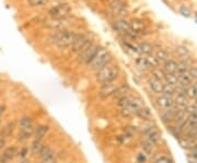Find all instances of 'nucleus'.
<instances>
[{
    "label": "nucleus",
    "instance_id": "obj_1",
    "mask_svg": "<svg viewBox=\"0 0 197 163\" xmlns=\"http://www.w3.org/2000/svg\"><path fill=\"white\" fill-rule=\"evenodd\" d=\"M79 35L78 33H75L69 30H60L55 31L52 35L49 36V42L54 45L58 46L59 48H67L71 47L77 36Z\"/></svg>",
    "mask_w": 197,
    "mask_h": 163
},
{
    "label": "nucleus",
    "instance_id": "obj_2",
    "mask_svg": "<svg viewBox=\"0 0 197 163\" xmlns=\"http://www.w3.org/2000/svg\"><path fill=\"white\" fill-rule=\"evenodd\" d=\"M120 75V68L118 66L108 64L102 69L97 70L95 72V79L101 84H106V83H113V81L116 80Z\"/></svg>",
    "mask_w": 197,
    "mask_h": 163
},
{
    "label": "nucleus",
    "instance_id": "obj_3",
    "mask_svg": "<svg viewBox=\"0 0 197 163\" xmlns=\"http://www.w3.org/2000/svg\"><path fill=\"white\" fill-rule=\"evenodd\" d=\"M111 61H112V56L110 55V53L104 47H100L95 54V56L93 57V59L91 60V63L89 64V66L92 70L97 72V70H100L106 65L111 64Z\"/></svg>",
    "mask_w": 197,
    "mask_h": 163
},
{
    "label": "nucleus",
    "instance_id": "obj_4",
    "mask_svg": "<svg viewBox=\"0 0 197 163\" xmlns=\"http://www.w3.org/2000/svg\"><path fill=\"white\" fill-rule=\"evenodd\" d=\"M92 45H93V41L91 40L90 37L82 35V34H79L70 48H71V52H73V53L80 54L82 53V52H85V49H88V48H90Z\"/></svg>",
    "mask_w": 197,
    "mask_h": 163
},
{
    "label": "nucleus",
    "instance_id": "obj_5",
    "mask_svg": "<svg viewBox=\"0 0 197 163\" xmlns=\"http://www.w3.org/2000/svg\"><path fill=\"white\" fill-rule=\"evenodd\" d=\"M71 12V8L68 3H59V5L49 9L48 14L52 19H65Z\"/></svg>",
    "mask_w": 197,
    "mask_h": 163
},
{
    "label": "nucleus",
    "instance_id": "obj_6",
    "mask_svg": "<svg viewBox=\"0 0 197 163\" xmlns=\"http://www.w3.org/2000/svg\"><path fill=\"white\" fill-rule=\"evenodd\" d=\"M180 112H181V108L179 107L177 108L172 107V108H169V110H165L164 113H162V115H161V121L164 124L174 123Z\"/></svg>",
    "mask_w": 197,
    "mask_h": 163
},
{
    "label": "nucleus",
    "instance_id": "obj_7",
    "mask_svg": "<svg viewBox=\"0 0 197 163\" xmlns=\"http://www.w3.org/2000/svg\"><path fill=\"white\" fill-rule=\"evenodd\" d=\"M157 104L160 108L162 110H169V108L174 107V99L172 96H167V95H160L157 99Z\"/></svg>",
    "mask_w": 197,
    "mask_h": 163
},
{
    "label": "nucleus",
    "instance_id": "obj_8",
    "mask_svg": "<svg viewBox=\"0 0 197 163\" xmlns=\"http://www.w3.org/2000/svg\"><path fill=\"white\" fill-rule=\"evenodd\" d=\"M113 29L115 31H117L118 33H124L126 35H128L132 30H130V24L126 20H117L113 23Z\"/></svg>",
    "mask_w": 197,
    "mask_h": 163
},
{
    "label": "nucleus",
    "instance_id": "obj_9",
    "mask_svg": "<svg viewBox=\"0 0 197 163\" xmlns=\"http://www.w3.org/2000/svg\"><path fill=\"white\" fill-rule=\"evenodd\" d=\"M116 89L117 87L113 83H106V84H103L102 88L100 90V96L102 99H108L111 96H113L116 92Z\"/></svg>",
    "mask_w": 197,
    "mask_h": 163
},
{
    "label": "nucleus",
    "instance_id": "obj_10",
    "mask_svg": "<svg viewBox=\"0 0 197 163\" xmlns=\"http://www.w3.org/2000/svg\"><path fill=\"white\" fill-rule=\"evenodd\" d=\"M129 24L132 32L137 34L138 36H139V34H141L142 32L146 31V23L142 20H140V19H132Z\"/></svg>",
    "mask_w": 197,
    "mask_h": 163
},
{
    "label": "nucleus",
    "instance_id": "obj_11",
    "mask_svg": "<svg viewBox=\"0 0 197 163\" xmlns=\"http://www.w3.org/2000/svg\"><path fill=\"white\" fill-rule=\"evenodd\" d=\"M17 154H18V149L15 148V147H9V148L5 149L3 153L0 156V163L10 162Z\"/></svg>",
    "mask_w": 197,
    "mask_h": 163
},
{
    "label": "nucleus",
    "instance_id": "obj_12",
    "mask_svg": "<svg viewBox=\"0 0 197 163\" xmlns=\"http://www.w3.org/2000/svg\"><path fill=\"white\" fill-rule=\"evenodd\" d=\"M112 11L117 15H124L126 13V8H125V3L122 0H113L110 5Z\"/></svg>",
    "mask_w": 197,
    "mask_h": 163
},
{
    "label": "nucleus",
    "instance_id": "obj_13",
    "mask_svg": "<svg viewBox=\"0 0 197 163\" xmlns=\"http://www.w3.org/2000/svg\"><path fill=\"white\" fill-rule=\"evenodd\" d=\"M148 85H149V88L151 91L160 94V93H162V91H163L164 83H163V81L158 80V79H156V78H150L149 81H148Z\"/></svg>",
    "mask_w": 197,
    "mask_h": 163
},
{
    "label": "nucleus",
    "instance_id": "obj_14",
    "mask_svg": "<svg viewBox=\"0 0 197 163\" xmlns=\"http://www.w3.org/2000/svg\"><path fill=\"white\" fill-rule=\"evenodd\" d=\"M46 25L48 28L53 29V30L60 31V30H65L66 26V21L65 19H52L49 21H46Z\"/></svg>",
    "mask_w": 197,
    "mask_h": 163
},
{
    "label": "nucleus",
    "instance_id": "obj_15",
    "mask_svg": "<svg viewBox=\"0 0 197 163\" xmlns=\"http://www.w3.org/2000/svg\"><path fill=\"white\" fill-rule=\"evenodd\" d=\"M136 115H137L139 118H141V119H144V121L150 122V121L153 119L152 112L150 111V108H148V107H140L139 111L136 113Z\"/></svg>",
    "mask_w": 197,
    "mask_h": 163
},
{
    "label": "nucleus",
    "instance_id": "obj_16",
    "mask_svg": "<svg viewBox=\"0 0 197 163\" xmlns=\"http://www.w3.org/2000/svg\"><path fill=\"white\" fill-rule=\"evenodd\" d=\"M163 70L165 73H176L177 63L173 59H167L163 65Z\"/></svg>",
    "mask_w": 197,
    "mask_h": 163
},
{
    "label": "nucleus",
    "instance_id": "obj_17",
    "mask_svg": "<svg viewBox=\"0 0 197 163\" xmlns=\"http://www.w3.org/2000/svg\"><path fill=\"white\" fill-rule=\"evenodd\" d=\"M188 101H190V99L187 98L186 94H175L174 103L177 105V107L185 108L188 105Z\"/></svg>",
    "mask_w": 197,
    "mask_h": 163
},
{
    "label": "nucleus",
    "instance_id": "obj_18",
    "mask_svg": "<svg viewBox=\"0 0 197 163\" xmlns=\"http://www.w3.org/2000/svg\"><path fill=\"white\" fill-rule=\"evenodd\" d=\"M130 88L129 85L127 84V83H124V84H122L120 87H117V89H116V92H115L114 96L116 99H122L124 98V96H128V92H129Z\"/></svg>",
    "mask_w": 197,
    "mask_h": 163
},
{
    "label": "nucleus",
    "instance_id": "obj_19",
    "mask_svg": "<svg viewBox=\"0 0 197 163\" xmlns=\"http://www.w3.org/2000/svg\"><path fill=\"white\" fill-rule=\"evenodd\" d=\"M145 139H147L148 141H150V142L153 143V145L156 146L160 141V139H161V133L158 130V128H156V129H153L151 133L148 134V135L146 136Z\"/></svg>",
    "mask_w": 197,
    "mask_h": 163
},
{
    "label": "nucleus",
    "instance_id": "obj_20",
    "mask_svg": "<svg viewBox=\"0 0 197 163\" xmlns=\"http://www.w3.org/2000/svg\"><path fill=\"white\" fill-rule=\"evenodd\" d=\"M49 130V127L47 125H40L34 129V136L35 138L43 139L46 136V134Z\"/></svg>",
    "mask_w": 197,
    "mask_h": 163
},
{
    "label": "nucleus",
    "instance_id": "obj_21",
    "mask_svg": "<svg viewBox=\"0 0 197 163\" xmlns=\"http://www.w3.org/2000/svg\"><path fill=\"white\" fill-rule=\"evenodd\" d=\"M138 52H139L140 54H142V55H150L152 52V49H153V47H152V45L150 44V43L148 42H142V43H139L138 44Z\"/></svg>",
    "mask_w": 197,
    "mask_h": 163
},
{
    "label": "nucleus",
    "instance_id": "obj_22",
    "mask_svg": "<svg viewBox=\"0 0 197 163\" xmlns=\"http://www.w3.org/2000/svg\"><path fill=\"white\" fill-rule=\"evenodd\" d=\"M177 78H179V84L184 85V87H186V88L188 87V85H191V83H192V81H193L192 77H191L188 72L177 73Z\"/></svg>",
    "mask_w": 197,
    "mask_h": 163
},
{
    "label": "nucleus",
    "instance_id": "obj_23",
    "mask_svg": "<svg viewBox=\"0 0 197 163\" xmlns=\"http://www.w3.org/2000/svg\"><path fill=\"white\" fill-rule=\"evenodd\" d=\"M44 147H45V146L43 143L42 139L35 138L34 140H33L32 145H31V150H32V152L34 153V154H40Z\"/></svg>",
    "mask_w": 197,
    "mask_h": 163
},
{
    "label": "nucleus",
    "instance_id": "obj_24",
    "mask_svg": "<svg viewBox=\"0 0 197 163\" xmlns=\"http://www.w3.org/2000/svg\"><path fill=\"white\" fill-rule=\"evenodd\" d=\"M135 64L138 68H140V69H142V70H147V69H149L150 68L146 56H139V57H137L135 59Z\"/></svg>",
    "mask_w": 197,
    "mask_h": 163
},
{
    "label": "nucleus",
    "instance_id": "obj_25",
    "mask_svg": "<svg viewBox=\"0 0 197 163\" xmlns=\"http://www.w3.org/2000/svg\"><path fill=\"white\" fill-rule=\"evenodd\" d=\"M179 142H180V146L182 147L183 149H187V150H191L196 146V142L195 140H192V139L188 138H180L179 139Z\"/></svg>",
    "mask_w": 197,
    "mask_h": 163
},
{
    "label": "nucleus",
    "instance_id": "obj_26",
    "mask_svg": "<svg viewBox=\"0 0 197 163\" xmlns=\"http://www.w3.org/2000/svg\"><path fill=\"white\" fill-rule=\"evenodd\" d=\"M34 135V129L33 128H26V129H20V134H19V140L25 141L29 138H31Z\"/></svg>",
    "mask_w": 197,
    "mask_h": 163
},
{
    "label": "nucleus",
    "instance_id": "obj_27",
    "mask_svg": "<svg viewBox=\"0 0 197 163\" xmlns=\"http://www.w3.org/2000/svg\"><path fill=\"white\" fill-rule=\"evenodd\" d=\"M19 126L20 129H26V128H32L33 127V119L29 116H23L19 121Z\"/></svg>",
    "mask_w": 197,
    "mask_h": 163
},
{
    "label": "nucleus",
    "instance_id": "obj_28",
    "mask_svg": "<svg viewBox=\"0 0 197 163\" xmlns=\"http://www.w3.org/2000/svg\"><path fill=\"white\" fill-rule=\"evenodd\" d=\"M155 57L157 58L159 63H165V61L169 59V54H167V50L159 49V50H157V52H156Z\"/></svg>",
    "mask_w": 197,
    "mask_h": 163
},
{
    "label": "nucleus",
    "instance_id": "obj_29",
    "mask_svg": "<svg viewBox=\"0 0 197 163\" xmlns=\"http://www.w3.org/2000/svg\"><path fill=\"white\" fill-rule=\"evenodd\" d=\"M141 148L142 150L145 151V153L151 154V153L153 152V149H155V145L151 143L150 141H148L147 139H144V140L141 141Z\"/></svg>",
    "mask_w": 197,
    "mask_h": 163
},
{
    "label": "nucleus",
    "instance_id": "obj_30",
    "mask_svg": "<svg viewBox=\"0 0 197 163\" xmlns=\"http://www.w3.org/2000/svg\"><path fill=\"white\" fill-rule=\"evenodd\" d=\"M162 93L164 95H167V96H172L176 94V88H175V85H172V84H167L165 83L164 87H163V91Z\"/></svg>",
    "mask_w": 197,
    "mask_h": 163
},
{
    "label": "nucleus",
    "instance_id": "obj_31",
    "mask_svg": "<svg viewBox=\"0 0 197 163\" xmlns=\"http://www.w3.org/2000/svg\"><path fill=\"white\" fill-rule=\"evenodd\" d=\"M164 81L167 84L176 85L179 83V78H177V73H165Z\"/></svg>",
    "mask_w": 197,
    "mask_h": 163
},
{
    "label": "nucleus",
    "instance_id": "obj_32",
    "mask_svg": "<svg viewBox=\"0 0 197 163\" xmlns=\"http://www.w3.org/2000/svg\"><path fill=\"white\" fill-rule=\"evenodd\" d=\"M13 129H14V123H13V122H9V123L2 128V136L3 137H9V136L12 134Z\"/></svg>",
    "mask_w": 197,
    "mask_h": 163
},
{
    "label": "nucleus",
    "instance_id": "obj_33",
    "mask_svg": "<svg viewBox=\"0 0 197 163\" xmlns=\"http://www.w3.org/2000/svg\"><path fill=\"white\" fill-rule=\"evenodd\" d=\"M186 96L188 99L195 100L197 98V89L195 85H188L186 88Z\"/></svg>",
    "mask_w": 197,
    "mask_h": 163
},
{
    "label": "nucleus",
    "instance_id": "obj_34",
    "mask_svg": "<svg viewBox=\"0 0 197 163\" xmlns=\"http://www.w3.org/2000/svg\"><path fill=\"white\" fill-rule=\"evenodd\" d=\"M53 154H55V150H54L52 147H49V146H45V147L43 148V150L41 151L40 157H41V159H42V158H45V157H48V156H53Z\"/></svg>",
    "mask_w": 197,
    "mask_h": 163
},
{
    "label": "nucleus",
    "instance_id": "obj_35",
    "mask_svg": "<svg viewBox=\"0 0 197 163\" xmlns=\"http://www.w3.org/2000/svg\"><path fill=\"white\" fill-rule=\"evenodd\" d=\"M187 127L197 128V114H192L187 116Z\"/></svg>",
    "mask_w": 197,
    "mask_h": 163
},
{
    "label": "nucleus",
    "instance_id": "obj_36",
    "mask_svg": "<svg viewBox=\"0 0 197 163\" xmlns=\"http://www.w3.org/2000/svg\"><path fill=\"white\" fill-rule=\"evenodd\" d=\"M164 77H165V72L163 70H161V69L156 68L155 70L152 71V78H156L158 79V80L163 81L164 80Z\"/></svg>",
    "mask_w": 197,
    "mask_h": 163
},
{
    "label": "nucleus",
    "instance_id": "obj_37",
    "mask_svg": "<svg viewBox=\"0 0 197 163\" xmlns=\"http://www.w3.org/2000/svg\"><path fill=\"white\" fill-rule=\"evenodd\" d=\"M146 57H147V60H148V64H149L150 68H157L158 66L160 65L158 59L155 57V55H147Z\"/></svg>",
    "mask_w": 197,
    "mask_h": 163
},
{
    "label": "nucleus",
    "instance_id": "obj_38",
    "mask_svg": "<svg viewBox=\"0 0 197 163\" xmlns=\"http://www.w3.org/2000/svg\"><path fill=\"white\" fill-rule=\"evenodd\" d=\"M28 3L31 7H43L48 3V0H28Z\"/></svg>",
    "mask_w": 197,
    "mask_h": 163
},
{
    "label": "nucleus",
    "instance_id": "obj_39",
    "mask_svg": "<svg viewBox=\"0 0 197 163\" xmlns=\"http://www.w3.org/2000/svg\"><path fill=\"white\" fill-rule=\"evenodd\" d=\"M188 72V65L184 61H180L177 63V70L176 73H185Z\"/></svg>",
    "mask_w": 197,
    "mask_h": 163
},
{
    "label": "nucleus",
    "instance_id": "obj_40",
    "mask_svg": "<svg viewBox=\"0 0 197 163\" xmlns=\"http://www.w3.org/2000/svg\"><path fill=\"white\" fill-rule=\"evenodd\" d=\"M176 53L180 56H182V57H186V56L190 55V49L187 47H185V46H177Z\"/></svg>",
    "mask_w": 197,
    "mask_h": 163
},
{
    "label": "nucleus",
    "instance_id": "obj_41",
    "mask_svg": "<svg viewBox=\"0 0 197 163\" xmlns=\"http://www.w3.org/2000/svg\"><path fill=\"white\" fill-rule=\"evenodd\" d=\"M185 113H187L188 115L192 114H197V105L196 104H188L184 110Z\"/></svg>",
    "mask_w": 197,
    "mask_h": 163
},
{
    "label": "nucleus",
    "instance_id": "obj_42",
    "mask_svg": "<svg viewBox=\"0 0 197 163\" xmlns=\"http://www.w3.org/2000/svg\"><path fill=\"white\" fill-rule=\"evenodd\" d=\"M41 162L42 163H57V158H56V154H53V156H48L45 158L41 159Z\"/></svg>",
    "mask_w": 197,
    "mask_h": 163
},
{
    "label": "nucleus",
    "instance_id": "obj_43",
    "mask_svg": "<svg viewBox=\"0 0 197 163\" xmlns=\"http://www.w3.org/2000/svg\"><path fill=\"white\" fill-rule=\"evenodd\" d=\"M188 73L190 76L192 77L193 80H196L197 81V66H193L188 69Z\"/></svg>",
    "mask_w": 197,
    "mask_h": 163
},
{
    "label": "nucleus",
    "instance_id": "obj_44",
    "mask_svg": "<svg viewBox=\"0 0 197 163\" xmlns=\"http://www.w3.org/2000/svg\"><path fill=\"white\" fill-rule=\"evenodd\" d=\"M153 163H172V160L170 158H167V157L162 156V157H160V158H158Z\"/></svg>",
    "mask_w": 197,
    "mask_h": 163
},
{
    "label": "nucleus",
    "instance_id": "obj_45",
    "mask_svg": "<svg viewBox=\"0 0 197 163\" xmlns=\"http://www.w3.org/2000/svg\"><path fill=\"white\" fill-rule=\"evenodd\" d=\"M146 162H147L146 153H139L137 156V163H146Z\"/></svg>",
    "mask_w": 197,
    "mask_h": 163
},
{
    "label": "nucleus",
    "instance_id": "obj_46",
    "mask_svg": "<svg viewBox=\"0 0 197 163\" xmlns=\"http://www.w3.org/2000/svg\"><path fill=\"white\" fill-rule=\"evenodd\" d=\"M29 153V149L25 148V147H23V148H21L20 150L18 151V154L21 157V158H25L26 157V154Z\"/></svg>",
    "mask_w": 197,
    "mask_h": 163
},
{
    "label": "nucleus",
    "instance_id": "obj_47",
    "mask_svg": "<svg viewBox=\"0 0 197 163\" xmlns=\"http://www.w3.org/2000/svg\"><path fill=\"white\" fill-rule=\"evenodd\" d=\"M181 13H182L184 17H190V14H191V12H190V10L187 9V8H185V7H182L181 8Z\"/></svg>",
    "mask_w": 197,
    "mask_h": 163
},
{
    "label": "nucleus",
    "instance_id": "obj_48",
    "mask_svg": "<svg viewBox=\"0 0 197 163\" xmlns=\"http://www.w3.org/2000/svg\"><path fill=\"white\" fill-rule=\"evenodd\" d=\"M5 146H6L5 138H0V150H2V149L5 148Z\"/></svg>",
    "mask_w": 197,
    "mask_h": 163
},
{
    "label": "nucleus",
    "instance_id": "obj_49",
    "mask_svg": "<svg viewBox=\"0 0 197 163\" xmlns=\"http://www.w3.org/2000/svg\"><path fill=\"white\" fill-rule=\"evenodd\" d=\"M5 111H6V106L5 105H0V118H1V116L3 115Z\"/></svg>",
    "mask_w": 197,
    "mask_h": 163
},
{
    "label": "nucleus",
    "instance_id": "obj_50",
    "mask_svg": "<svg viewBox=\"0 0 197 163\" xmlns=\"http://www.w3.org/2000/svg\"><path fill=\"white\" fill-rule=\"evenodd\" d=\"M195 104H196V105H197V98L195 99Z\"/></svg>",
    "mask_w": 197,
    "mask_h": 163
},
{
    "label": "nucleus",
    "instance_id": "obj_51",
    "mask_svg": "<svg viewBox=\"0 0 197 163\" xmlns=\"http://www.w3.org/2000/svg\"><path fill=\"white\" fill-rule=\"evenodd\" d=\"M195 87H196V89H197V81H196V83H195Z\"/></svg>",
    "mask_w": 197,
    "mask_h": 163
},
{
    "label": "nucleus",
    "instance_id": "obj_52",
    "mask_svg": "<svg viewBox=\"0 0 197 163\" xmlns=\"http://www.w3.org/2000/svg\"><path fill=\"white\" fill-rule=\"evenodd\" d=\"M21 163H28V162H25V161H23V162H21Z\"/></svg>",
    "mask_w": 197,
    "mask_h": 163
},
{
    "label": "nucleus",
    "instance_id": "obj_53",
    "mask_svg": "<svg viewBox=\"0 0 197 163\" xmlns=\"http://www.w3.org/2000/svg\"><path fill=\"white\" fill-rule=\"evenodd\" d=\"M68 163H73V162H68Z\"/></svg>",
    "mask_w": 197,
    "mask_h": 163
},
{
    "label": "nucleus",
    "instance_id": "obj_54",
    "mask_svg": "<svg viewBox=\"0 0 197 163\" xmlns=\"http://www.w3.org/2000/svg\"><path fill=\"white\" fill-rule=\"evenodd\" d=\"M0 128H1V125H0Z\"/></svg>",
    "mask_w": 197,
    "mask_h": 163
}]
</instances>
